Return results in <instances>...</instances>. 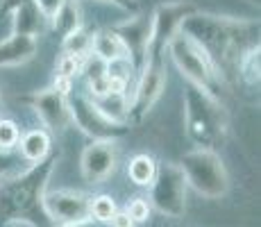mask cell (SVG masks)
Returning a JSON list of instances; mask_svg holds the SVG:
<instances>
[{
    "instance_id": "cell-1",
    "label": "cell",
    "mask_w": 261,
    "mask_h": 227,
    "mask_svg": "<svg viewBox=\"0 0 261 227\" xmlns=\"http://www.w3.org/2000/svg\"><path fill=\"white\" fill-rule=\"evenodd\" d=\"M179 32L193 39L212 57L223 82L232 73H237V62L241 55L250 45L259 43V23L252 21V18H234L193 12L191 16L184 18Z\"/></svg>"
},
{
    "instance_id": "cell-2",
    "label": "cell",
    "mask_w": 261,
    "mask_h": 227,
    "mask_svg": "<svg viewBox=\"0 0 261 227\" xmlns=\"http://www.w3.org/2000/svg\"><path fill=\"white\" fill-rule=\"evenodd\" d=\"M57 161L59 155L53 153L48 159L30 164L25 170H14L0 180V220L3 223L34 225L39 216H43L41 198L48 191V182L53 178Z\"/></svg>"
},
{
    "instance_id": "cell-3",
    "label": "cell",
    "mask_w": 261,
    "mask_h": 227,
    "mask_svg": "<svg viewBox=\"0 0 261 227\" xmlns=\"http://www.w3.org/2000/svg\"><path fill=\"white\" fill-rule=\"evenodd\" d=\"M182 107L187 136L198 148L214 150L223 143L229 130V114L218 95L184 82Z\"/></svg>"
},
{
    "instance_id": "cell-4",
    "label": "cell",
    "mask_w": 261,
    "mask_h": 227,
    "mask_svg": "<svg viewBox=\"0 0 261 227\" xmlns=\"http://www.w3.org/2000/svg\"><path fill=\"white\" fill-rule=\"evenodd\" d=\"M177 166L187 180V186L202 198L218 200L229 193V186H232L229 173L216 150L193 148L182 155Z\"/></svg>"
},
{
    "instance_id": "cell-5",
    "label": "cell",
    "mask_w": 261,
    "mask_h": 227,
    "mask_svg": "<svg viewBox=\"0 0 261 227\" xmlns=\"http://www.w3.org/2000/svg\"><path fill=\"white\" fill-rule=\"evenodd\" d=\"M166 57L173 62V66L182 73L187 84H193V87L218 95V89L223 87V78H220V73H218V68H216V64L212 62V57H209L193 39L177 32L166 45Z\"/></svg>"
},
{
    "instance_id": "cell-6",
    "label": "cell",
    "mask_w": 261,
    "mask_h": 227,
    "mask_svg": "<svg viewBox=\"0 0 261 227\" xmlns=\"http://www.w3.org/2000/svg\"><path fill=\"white\" fill-rule=\"evenodd\" d=\"M187 193L189 186L179 166L159 164L157 175L150 184V207L166 218H182L187 214Z\"/></svg>"
},
{
    "instance_id": "cell-7",
    "label": "cell",
    "mask_w": 261,
    "mask_h": 227,
    "mask_svg": "<svg viewBox=\"0 0 261 227\" xmlns=\"http://www.w3.org/2000/svg\"><path fill=\"white\" fill-rule=\"evenodd\" d=\"M166 59L159 55L148 57V62L139 70L134 91H129V123H139L148 116V112L159 103V98L166 91Z\"/></svg>"
},
{
    "instance_id": "cell-8",
    "label": "cell",
    "mask_w": 261,
    "mask_h": 227,
    "mask_svg": "<svg viewBox=\"0 0 261 227\" xmlns=\"http://www.w3.org/2000/svg\"><path fill=\"white\" fill-rule=\"evenodd\" d=\"M193 12H198V9H195V5L189 3V0H170V3L157 5L152 16H150V30H152V34H150L148 57H152V55L164 57L168 41L179 32L184 18L191 16Z\"/></svg>"
},
{
    "instance_id": "cell-9",
    "label": "cell",
    "mask_w": 261,
    "mask_h": 227,
    "mask_svg": "<svg viewBox=\"0 0 261 227\" xmlns=\"http://www.w3.org/2000/svg\"><path fill=\"white\" fill-rule=\"evenodd\" d=\"M89 198L91 195L82 193V191H73V189L46 191L41 198L43 216L55 227L91 220L89 218Z\"/></svg>"
},
{
    "instance_id": "cell-10",
    "label": "cell",
    "mask_w": 261,
    "mask_h": 227,
    "mask_svg": "<svg viewBox=\"0 0 261 227\" xmlns=\"http://www.w3.org/2000/svg\"><path fill=\"white\" fill-rule=\"evenodd\" d=\"M68 107H71V123L77 125L87 136H91V141H116L118 136L127 132L125 125H116L109 118H105L100 109L84 93L71 95Z\"/></svg>"
},
{
    "instance_id": "cell-11",
    "label": "cell",
    "mask_w": 261,
    "mask_h": 227,
    "mask_svg": "<svg viewBox=\"0 0 261 227\" xmlns=\"http://www.w3.org/2000/svg\"><path fill=\"white\" fill-rule=\"evenodd\" d=\"M118 166V145L116 141H91L82 150L80 170L89 184H100L116 170Z\"/></svg>"
},
{
    "instance_id": "cell-12",
    "label": "cell",
    "mask_w": 261,
    "mask_h": 227,
    "mask_svg": "<svg viewBox=\"0 0 261 227\" xmlns=\"http://www.w3.org/2000/svg\"><path fill=\"white\" fill-rule=\"evenodd\" d=\"M30 107L39 116L43 130L53 132H64L71 125V107H68V98L59 95L55 89L37 91L28 98Z\"/></svg>"
},
{
    "instance_id": "cell-13",
    "label": "cell",
    "mask_w": 261,
    "mask_h": 227,
    "mask_svg": "<svg viewBox=\"0 0 261 227\" xmlns=\"http://www.w3.org/2000/svg\"><path fill=\"white\" fill-rule=\"evenodd\" d=\"M114 32L120 37L125 50H127V57L132 59L137 73L143 68V64L148 62V53H150V16H132L127 21L118 23L116 28H112Z\"/></svg>"
},
{
    "instance_id": "cell-14",
    "label": "cell",
    "mask_w": 261,
    "mask_h": 227,
    "mask_svg": "<svg viewBox=\"0 0 261 227\" xmlns=\"http://www.w3.org/2000/svg\"><path fill=\"white\" fill-rule=\"evenodd\" d=\"M39 50V39L28 34H9L0 41V68L23 66L34 59Z\"/></svg>"
},
{
    "instance_id": "cell-15",
    "label": "cell",
    "mask_w": 261,
    "mask_h": 227,
    "mask_svg": "<svg viewBox=\"0 0 261 227\" xmlns=\"http://www.w3.org/2000/svg\"><path fill=\"white\" fill-rule=\"evenodd\" d=\"M18 155L28 164H39L53 155V134L43 128H32L25 134H21L18 141Z\"/></svg>"
},
{
    "instance_id": "cell-16",
    "label": "cell",
    "mask_w": 261,
    "mask_h": 227,
    "mask_svg": "<svg viewBox=\"0 0 261 227\" xmlns=\"http://www.w3.org/2000/svg\"><path fill=\"white\" fill-rule=\"evenodd\" d=\"M9 18H12V32L9 34H28V37L39 39L41 30L46 28V21L34 5H23V7L14 9Z\"/></svg>"
},
{
    "instance_id": "cell-17",
    "label": "cell",
    "mask_w": 261,
    "mask_h": 227,
    "mask_svg": "<svg viewBox=\"0 0 261 227\" xmlns=\"http://www.w3.org/2000/svg\"><path fill=\"white\" fill-rule=\"evenodd\" d=\"M91 55L100 57L102 62H114V59L127 57V50H125L123 41H120V37L114 30H100V32H93Z\"/></svg>"
},
{
    "instance_id": "cell-18",
    "label": "cell",
    "mask_w": 261,
    "mask_h": 227,
    "mask_svg": "<svg viewBox=\"0 0 261 227\" xmlns=\"http://www.w3.org/2000/svg\"><path fill=\"white\" fill-rule=\"evenodd\" d=\"M91 100V98H89ZM95 107L100 109V114L105 118H109L116 125H129V95H120V93H107L102 98L91 100Z\"/></svg>"
},
{
    "instance_id": "cell-19",
    "label": "cell",
    "mask_w": 261,
    "mask_h": 227,
    "mask_svg": "<svg viewBox=\"0 0 261 227\" xmlns=\"http://www.w3.org/2000/svg\"><path fill=\"white\" fill-rule=\"evenodd\" d=\"M48 25H50V30H53V32L62 34V37H66L68 32H73V30H77L80 25H84L82 9H80L77 0H66V3H64V7L48 21Z\"/></svg>"
},
{
    "instance_id": "cell-20",
    "label": "cell",
    "mask_w": 261,
    "mask_h": 227,
    "mask_svg": "<svg viewBox=\"0 0 261 227\" xmlns=\"http://www.w3.org/2000/svg\"><path fill=\"white\" fill-rule=\"evenodd\" d=\"M157 168H159V164L152 155H145V153L134 155L127 164V178L137 186H150L154 175H157Z\"/></svg>"
},
{
    "instance_id": "cell-21",
    "label": "cell",
    "mask_w": 261,
    "mask_h": 227,
    "mask_svg": "<svg viewBox=\"0 0 261 227\" xmlns=\"http://www.w3.org/2000/svg\"><path fill=\"white\" fill-rule=\"evenodd\" d=\"M259 43H254V45H250L248 50H245L243 55L239 57V62H237V75L241 80H243L248 87H259Z\"/></svg>"
},
{
    "instance_id": "cell-22",
    "label": "cell",
    "mask_w": 261,
    "mask_h": 227,
    "mask_svg": "<svg viewBox=\"0 0 261 227\" xmlns=\"http://www.w3.org/2000/svg\"><path fill=\"white\" fill-rule=\"evenodd\" d=\"M91 41H93V32L87 25H80L77 30L62 37V53L87 57V55H91Z\"/></svg>"
},
{
    "instance_id": "cell-23",
    "label": "cell",
    "mask_w": 261,
    "mask_h": 227,
    "mask_svg": "<svg viewBox=\"0 0 261 227\" xmlns=\"http://www.w3.org/2000/svg\"><path fill=\"white\" fill-rule=\"evenodd\" d=\"M118 211L116 200L107 193H100V195H91L89 198V218L93 223H109L114 218V214Z\"/></svg>"
},
{
    "instance_id": "cell-24",
    "label": "cell",
    "mask_w": 261,
    "mask_h": 227,
    "mask_svg": "<svg viewBox=\"0 0 261 227\" xmlns=\"http://www.w3.org/2000/svg\"><path fill=\"white\" fill-rule=\"evenodd\" d=\"M21 141V128L16 120L0 116V153H14Z\"/></svg>"
},
{
    "instance_id": "cell-25",
    "label": "cell",
    "mask_w": 261,
    "mask_h": 227,
    "mask_svg": "<svg viewBox=\"0 0 261 227\" xmlns=\"http://www.w3.org/2000/svg\"><path fill=\"white\" fill-rule=\"evenodd\" d=\"M134 73H137V68L129 62V57H120V59H114V62H107V78L109 80H120V82L132 84Z\"/></svg>"
},
{
    "instance_id": "cell-26",
    "label": "cell",
    "mask_w": 261,
    "mask_h": 227,
    "mask_svg": "<svg viewBox=\"0 0 261 227\" xmlns=\"http://www.w3.org/2000/svg\"><path fill=\"white\" fill-rule=\"evenodd\" d=\"M89 57V55H87ZM87 57H77V55H66L62 53L57 59V75L68 80H75L77 75H82V66H84V59Z\"/></svg>"
},
{
    "instance_id": "cell-27",
    "label": "cell",
    "mask_w": 261,
    "mask_h": 227,
    "mask_svg": "<svg viewBox=\"0 0 261 227\" xmlns=\"http://www.w3.org/2000/svg\"><path fill=\"white\" fill-rule=\"evenodd\" d=\"M125 214L129 216V220H132L134 225L137 223H145V220H150V214H152V207H150L148 198H132L125 207Z\"/></svg>"
},
{
    "instance_id": "cell-28",
    "label": "cell",
    "mask_w": 261,
    "mask_h": 227,
    "mask_svg": "<svg viewBox=\"0 0 261 227\" xmlns=\"http://www.w3.org/2000/svg\"><path fill=\"white\" fill-rule=\"evenodd\" d=\"M82 75L87 78V82H91L95 78H102V75H107V62H102V59L95 57V55H89V57L84 59Z\"/></svg>"
},
{
    "instance_id": "cell-29",
    "label": "cell",
    "mask_w": 261,
    "mask_h": 227,
    "mask_svg": "<svg viewBox=\"0 0 261 227\" xmlns=\"http://www.w3.org/2000/svg\"><path fill=\"white\" fill-rule=\"evenodd\" d=\"M64 3H66V0H34V7L39 9V14H41L43 16V21H50V18L55 16V14L59 12V9L64 7Z\"/></svg>"
},
{
    "instance_id": "cell-30",
    "label": "cell",
    "mask_w": 261,
    "mask_h": 227,
    "mask_svg": "<svg viewBox=\"0 0 261 227\" xmlns=\"http://www.w3.org/2000/svg\"><path fill=\"white\" fill-rule=\"evenodd\" d=\"M50 89H55L59 95H64V98H71L73 95V80L62 78V75H55V82Z\"/></svg>"
},
{
    "instance_id": "cell-31",
    "label": "cell",
    "mask_w": 261,
    "mask_h": 227,
    "mask_svg": "<svg viewBox=\"0 0 261 227\" xmlns=\"http://www.w3.org/2000/svg\"><path fill=\"white\" fill-rule=\"evenodd\" d=\"M34 0H0V14L3 16H9L14 9L23 7V5H32Z\"/></svg>"
},
{
    "instance_id": "cell-32",
    "label": "cell",
    "mask_w": 261,
    "mask_h": 227,
    "mask_svg": "<svg viewBox=\"0 0 261 227\" xmlns=\"http://www.w3.org/2000/svg\"><path fill=\"white\" fill-rule=\"evenodd\" d=\"M9 173H14V168H12V153H0V180L7 178Z\"/></svg>"
},
{
    "instance_id": "cell-33",
    "label": "cell",
    "mask_w": 261,
    "mask_h": 227,
    "mask_svg": "<svg viewBox=\"0 0 261 227\" xmlns=\"http://www.w3.org/2000/svg\"><path fill=\"white\" fill-rule=\"evenodd\" d=\"M98 3H107L112 7L123 9V12H134L137 9V0H98Z\"/></svg>"
},
{
    "instance_id": "cell-34",
    "label": "cell",
    "mask_w": 261,
    "mask_h": 227,
    "mask_svg": "<svg viewBox=\"0 0 261 227\" xmlns=\"http://www.w3.org/2000/svg\"><path fill=\"white\" fill-rule=\"evenodd\" d=\"M109 225H112V227H134V223L129 220V216L125 214V209L116 211V214H114V218L109 220Z\"/></svg>"
},
{
    "instance_id": "cell-35",
    "label": "cell",
    "mask_w": 261,
    "mask_h": 227,
    "mask_svg": "<svg viewBox=\"0 0 261 227\" xmlns=\"http://www.w3.org/2000/svg\"><path fill=\"white\" fill-rule=\"evenodd\" d=\"M59 227H100L93 220H82V223H73V225H59Z\"/></svg>"
},
{
    "instance_id": "cell-36",
    "label": "cell",
    "mask_w": 261,
    "mask_h": 227,
    "mask_svg": "<svg viewBox=\"0 0 261 227\" xmlns=\"http://www.w3.org/2000/svg\"><path fill=\"white\" fill-rule=\"evenodd\" d=\"M0 109H3V82H0Z\"/></svg>"
},
{
    "instance_id": "cell-37",
    "label": "cell",
    "mask_w": 261,
    "mask_h": 227,
    "mask_svg": "<svg viewBox=\"0 0 261 227\" xmlns=\"http://www.w3.org/2000/svg\"><path fill=\"white\" fill-rule=\"evenodd\" d=\"M245 3H250V5H259V0H245Z\"/></svg>"
}]
</instances>
